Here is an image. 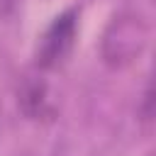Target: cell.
<instances>
[{
  "label": "cell",
  "mask_w": 156,
  "mask_h": 156,
  "mask_svg": "<svg viewBox=\"0 0 156 156\" xmlns=\"http://www.w3.org/2000/svg\"><path fill=\"white\" fill-rule=\"evenodd\" d=\"M78 37V10L68 7L61 15L54 17V22L46 27V32L39 39L37 46V71H56L61 68L76 44Z\"/></svg>",
  "instance_id": "6da1fadb"
},
{
  "label": "cell",
  "mask_w": 156,
  "mask_h": 156,
  "mask_svg": "<svg viewBox=\"0 0 156 156\" xmlns=\"http://www.w3.org/2000/svg\"><path fill=\"white\" fill-rule=\"evenodd\" d=\"M20 107L29 119H41V117H51L54 115V105L49 98V88L44 83L41 76L27 78L22 83L20 90Z\"/></svg>",
  "instance_id": "7a4b0ae2"
},
{
  "label": "cell",
  "mask_w": 156,
  "mask_h": 156,
  "mask_svg": "<svg viewBox=\"0 0 156 156\" xmlns=\"http://www.w3.org/2000/svg\"><path fill=\"white\" fill-rule=\"evenodd\" d=\"M17 2H20V0H0V20L10 17V15L15 12V7H17Z\"/></svg>",
  "instance_id": "3957f363"
}]
</instances>
